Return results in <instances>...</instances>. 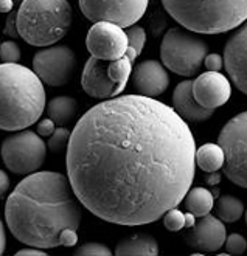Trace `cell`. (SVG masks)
I'll use <instances>...</instances> for the list:
<instances>
[{"label":"cell","mask_w":247,"mask_h":256,"mask_svg":"<svg viewBox=\"0 0 247 256\" xmlns=\"http://www.w3.org/2000/svg\"><path fill=\"white\" fill-rule=\"evenodd\" d=\"M207 44L180 28L168 30L160 44V58L166 68L180 76H194L207 56Z\"/></svg>","instance_id":"6"},{"label":"cell","mask_w":247,"mask_h":256,"mask_svg":"<svg viewBox=\"0 0 247 256\" xmlns=\"http://www.w3.org/2000/svg\"><path fill=\"white\" fill-rule=\"evenodd\" d=\"M245 58H247V28L241 26L225 44L222 66H225L228 76L242 94L247 92V59Z\"/></svg>","instance_id":"14"},{"label":"cell","mask_w":247,"mask_h":256,"mask_svg":"<svg viewBox=\"0 0 247 256\" xmlns=\"http://www.w3.org/2000/svg\"><path fill=\"white\" fill-rule=\"evenodd\" d=\"M86 47L92 56L104 61H115L126 53V32L112 22H95L87 33Z\"/></svg>","instance_id":"11"},{"label":"cell","mask_w":247,"mask_h":256,"mask_svg":"<svg viewBox=\"0 0 247 256\" xmlns=\"http://www.w3.org/2000/svg\"><path fill=\"white\" fill-rule=\"evenodd\" d=\"M149 0H80V8L90 22H112L132 26L143 18Z\"/></svg>","instance_id":"9"},{"label":"cell","mask_w":247,"mask_h":256,"mask_svg":"<svg viewBox=\"0 0 247 256\" xmlns=\"http://www.w3.org/2000/svg\"><path fill=\"white\" fill-rule=\"evenodd\" d=\"M132 84L138 90V95L156 98L162 95L169 86V76L165 67L159 61H143L138 64L132 73Z\"/></svg>","instance_id":"16"},{"label":"cell","mask_w":247,"mask_h":256,"mask_svg":"<svg viewBox=\"0 0 247 256\" xmlns=\"http://www.w3.org/2000/svg\"><path fill=\"white\" fill-rule=\"evenodd\" d=\"M214 210L219 220L231 224L241 219L244 213V205L238 198H235V196L225 194L218 199V202L214 205Z\"/></svg>","instance_id":"22"},{"label":"cell","mask_w":247,"mask_h":256,"mask_svg":"<svg viewBox=\"0 0 247 256\" xmlns=\"http://www.w3.org/2000/svg\"><path fill=\"white\" fill-rule=\"evenodd\" d=\"M18 256H45L47 253L42 252V250H35V248H25L16 253Z\"/></svg>","instance_id":"34"},{"label":"cell","mask_w":247,"mask_h":256,"mask_svg":"<svg viewBox=\"0 0 247 256\" xmlns=\"http://www.w3.org/2000/svg\"><path fill=\"white\" fill-rule=\"evenodd\" d=\"M76 67V56L67 45H53L38 52L33 58V72L42 82L52 87L67 84Z\"/></svg>","instance_id":"10"},{"label":"cell","mask_w":247,"mask_h":256,"mask_svg":"<svg viewBox=\"0 0 247 256\" xmlns=\"http://www.w3.org/2000/svg\"><path fill=\"white\" fill-rule=\"evenodd\" d=\"M107 66H109V61L98 59L95 56H90L87 59L81 76V86L89 96L109 100L123 92V88L112 80Z\"/></svg>","instance_id":"12"},{"label":"cell","mask_w":247,"mask_h":256,"mask_svg":"<svg viewBox=\"0 0 247 256\" xmlns=\"http://www.w3.org/2000/svg\"><path fill=\"white\" fill-rule=\"evenodd\" d=\"M14 0H0V12H10L13 11Z\"/></svg>","instance_id":"36"},{"label":"cell","mask_w":247,"mask_h":256,"mask_svg":"<svg viewBox=\"0 0 247 256\" xmlns=\"http://www.w3.org/2000/svg\"><path fill=\"white\" fill-rule=\"evenodd\" d=\"M44 109L45 88L38 74L18 62L0 64V129H27Z\"/></svg>","instance_id":"3"},{"label":"cell","mask_w":247,"mask_h":256,"mask_svg":"<svg viewBox=\"0 0 247 256\" xmlns=\"http://www.w3.org/2000/svg\"><path fill=\"white\" fill-rule=\"evenodd\" d=\"M225 248L230 254H242L247 248V242L245 239L238 234V233H233L225 238Z\"/></svg>","instance_id":"28"},{"label":"cell","mask_w":247,"mask_h":256,"mask_svg":"<svg viewBox=\"0 0 247 256\" xmlns=\"http://www.w3.org/2000/svg\"><path fill=\"white\" fill-rule=\"evenodd\" d=\"M218 144L224 152V172L235 185L247 186V112L233 116L222 128Z\"/></svg>","instance_id":"7"},{"label":"cell","mask_w":247,"mask_h":256,"mask_svg":"<svg viewBox=\"0 0 247 256\" xmlns=\"http://www.w3.org/2000/svg\"><path fill=\"white\" fill-rule=\"evenodd\" d=\"M183 238L185 242L194 250L216 252L224 246L227 230L222 220L214 216L205 214L199 219V222H194L191 230Z\"/></svg>","instance_id":"15"},{"label":"cell","mask_w":247,"mask_h":256,"mask_svg":"<svg viewBox=\"0 0 247 256\" xmlns=\"http://www.w3.org/2000/svg\"><path fill=\"white\" fill-rule=\"evenodd\" d=\"M69 0H22L16 12L18 34L35 47H47L63 39L72 25Z\"/></svg>","instance_id":"5"},{"label":"cell","mask_w":247,"mask_h":256,"mask_svg":"<svg viewBox=\"0 0 247 256\" xmlns=\"http://www.w3.org/2000/svg\"><path fill=\"white\" fill-rule=\"evenodd\" d=\"M8 188H10V177L7 176V172L0 170V198L8 191Z\"/></svg>","instance_id":"32"},{"label":"cell","mask_w":247,"mask_h":256,"mask_svg":"<svg viewBox=\"0 0 247 256\" xmlns=\"http://www.w3.org/2000/svg\"><path fill=\"white\" fill-rule=\"evenodd\" d=\"M180 26L200 34H219L239 26L247 18V0H162Z\"/></svg>","instance_id":"4"},{"label":"cell","mask_w":247,"mask_h":256,"mask_svg":"<svg viewBox=\"0 0 247 256\" xmlns=\"http://www.w3.org/2000/svg\"><path fill=\"white\" fill-rule=\"evenodd\" d=\"M193 96L204 109L214 110L228 101L231 95L230 81L219 72H205L197 76L193 84Z\"/></svg>","instance_id":"13"},{"label":"cell","mask_w":247,"mask_h":256,"mask_svg":"<svg viewBox=\"0 0 247 256\" xmlns=\"http://www.w3.org/2000/svg\"><path fill=\"white\" fill-rule=\"evenodd\" d=\"M47 144L32 130H21L2 143V158L7 168L16 174L36 172L45 160Z\"/></svg>","instance_id":"8"},{"label":"cell","mask_w":247,"mask_h":256,"mask_svg":"<svg viewBox=\"0 0 247 256\" xmlns=\"http://www.w3.org/2000/svg\"><path fill=\"white\" fill-rule=\"evenodd\" d=\"M76 101L72 96H56L47 104V114L55 124L66 126L76 114Z\"/></svg>","instance_id":"21"},{"label":"cell","mask_w":247,"mask_h":256,"mask_svg":"<svg viewBox=\"0 0 247 256\" xmlns=\"http://www.w3.org/2000/svg\"><path fill=\"white\" fill-rule=\"evenodd\" d=\"M78 256H111L112 252L100 242H87L75 252Z\"/></svg>","instance_id":"27"},{"label":"cell","mask_w":247,"mask_h":256,"mask_svg":"<svg viewBox=\"0 0 247 256\" xmlns=\"http://www.w3.org/2000/svg\"><path fill=\"white\" fill-rule=\"evenodd\" d=\"M191 84H193L191 80L182 81L177 84V87L173 92V109L183 120H188V122H193V123H202L213 115L214 110L204 109L194 100Z\"/></svg>","instance_id":"17"},{"label":"cell","mask_w":247,"mask_h":256,"mask_svg":"<svg viewBox=\"0 0 247 256\" xmlns=\"http://www.w3.org/2000/svg\"><path fill=\"white\" fill-rule=\"evenodd\" d=\"M0 58L4 62H19L21 61V48L14 40H5L0 45Z\"/></svg>","instance_id":"26"},{"label":"cell","mask_w":247,"mask_h":256,"mask_svg":"<svg viewBox=\"0 0 247 256\" xmlns=\"http://www.w3.org/2000/svg\"><path fill=\"white\" fill-rule=\"evenodd\" d=\"M7 247V234H5V228H4V224L0 220V254H4Z\"/></svg>","instance_id":"35"},{"label":"cell","mask_w":247,"mask_h":256,"mask_svg":"<svg viewBox=\"0 0 247 256\" xmlns=\"http://www.w3.org/2000/svg\"><path fill=\"white\" fill-rule=\"evenodd\" d=\"M194 216L191 214V213H187V214H185V227H187V228H191L193 227V225H194Z\"/></svg>","instance_id":"37"},{"label":"cell","mask_w":247,"mask_h":256,"mask_svg":"<svg viewBox=\"0 0 247 256\" xmlns=\"http://www.w3.org/2000/svg\"><path fill=\"white\" fill-rule=\"evenodd\" d=\"M202 66H205L208 72H221V68L224 67L222 66V56L216 54V53L207 54L204 58V64Z\"/></svg>","instance_id":"29"},{"label":"cell","mask_w":247,"mask_h":256,"mask_svg":"<svg viewBox=\"0 0 247 256\" xmlns=\"http://www.w3.org/2000/svg\"><path fill=\"white\" fill-rule=\"evenodd\" d=\"M194 163L205 172L218 171L224 164V152L219 144L205 143L194 150Z\"/></svg>","instance_id":"20"},{"label":"cell","mask_w":247,"mask_h":256,"mask_svg":"<svg viewBox=\"0 0 247 256\" xmlns=\"http://www.w3.org/2000/svg\"><path fill=\"white\" fill-rule=\"evenodd\" d=\"M55 129L56 128H55L53 120L45 118V120H42V122H39V124H38V135H41V137H50Z\"/></svg>","instance_id":"30"},{"label":"cell","mask_w":247,"mask_h":256,"mask_svg":"<svg viewBox=\"0 0 247 256\" xmlns=\"http://www.w3.org/2000/svg\"><path fill=\"white\" fill-rule=\"evenodd\" d=\"M69 138H70V130L69 129H66L64 126L56 128L53 130V134L50 135L47 146H49V149L52 150V152H61V150L67 148Z\"/></svg>","instance_id":"23"},{"label":"cell","mask_w":247,"mask_h":256,"mask_svg":"<svg viewBox=\"0 0 247 256\" xmlns=\"http://www.w3.org/2000/svg\"><path fill=\"white\" fill-rule=\"evenodd\" d=\"M115 254L118 256H157L159 244L149 234H135L129 239H123L117 244Z\"/></svg>","instance_id":"18"},{"label":"cell","mask_w":247,"mask_h":256,"mask_svg":"<svg viewBox=\"0 0 247 256\" xmlns=\"http://www.w3.org/2000/svg\"><path fill=\"white\" fill-rule=\"evenodd\" d=\"M163 218V225L165 228L169 232H180L185 228V214L174 206L162 216Z\"/></svg>","instance_id":"25"},{"label":"cell","mask_w":247,"mask_h":256,"mask_svg":"<svg viewBox=\"0 0 247 256\" xmlns=\"http://www.w3.org/2000/svg\"><path fill=\"white\" fill-rule=\"evenodd\" d=\"M126 38H128V47L132 48L138 56H140L145 42H146V33L142 26H131L126 32Z\"/></svg>","instance_id":"24"},{"label":"cell","mask_w":247,"mask_h":256,"mask_svg":"<svg viewBox=\"0 0 247 256\" xmlns=\"http://www.w3.org/2000/svg\"><path fill=\"white\" fill-rule=\"evenodd\" d=\"M14 2H21V0H14Z\"/></svg>","instance_id":"38"},{"label":"cell","mask_w":247,"mask_h":256,"mask_svg":"<svg viewBox=\"0 0 247 256\" xmlns=\"http://www.w3.org/2000/svg\"><path fill=\"white\" fill-rule=\"evenodd\" d=\"M5 34L10 38H16L18 34V26H16V12L10 11L8 19H7V26H5Z\"/></svg>","instance_id":"31"},{"label":"cell","mask_w":247,"mask_h":256,"mask_svg":"<svg viewBox=\"0 0 247 256\" xmlns=\"http://www.w3.org/2000/svg\"><path fill=\"white\" fill-rule=\"evenodd\" d=\"M185 206H187L188 213H191L194 218H202L208 214L214 204V196L207 188H191L185 194Z\"/></svg>","instance_id":"19"},{"label":"cell","mask_w":247,"mask_h":256,"mask_svg":"<svg viewBox=\"0 0 247 256\" xmlns=\"http://www.w3.org/2000/svg\"><path fill=\"white\" fill-rule=\"evenodd\" d=\"M205 182H207V185H218L221 182V174L218 171L208 172V176L205 177Z\"/></svg>","instance_id":"33"},{"label":"cell","mask_w":247,"mask_h":256,"mask_svg":"<svg viewBox=\"0 0 247 256\" xmlns=\"http://www.w3.org/2000/svg\"><path fill=\"white\" fill-rule=\"evenodd\" d=\"M193 134L173 108L142 96L101 101L76 123L67 178L92 214L117 225H146L177 206L194 180Z\"/></svg>","instance_id":"1"},{"label":"cell","mask_w":247,"mask_h":256,"mask_svg":"<svg viewBox=\"0 0 247 256\" xmlns=\"http://www.w3.org/2000/svg\"><path fill=\"white\" fill-rule=\"evenodd\" d=\"M81 218L69 178L52 171L27 174L5 205L10 232L19 242L36 248L73 247Z\"/></svg>","instance_id":"2"}]
</instances>
